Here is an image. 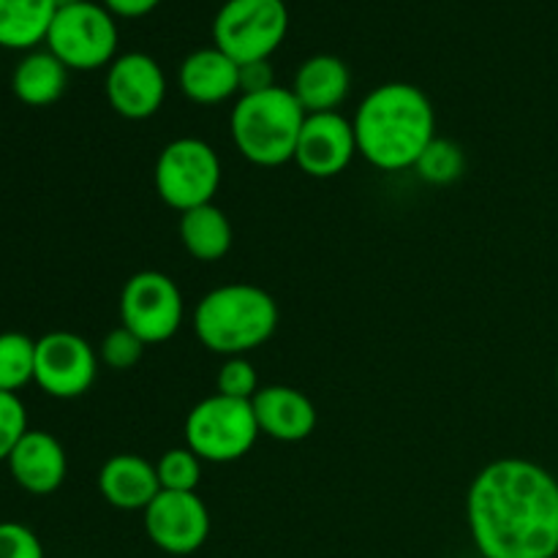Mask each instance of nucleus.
Here are the masks:
<instances>
[{
	"label": "nucleus",
	"instance_id": "obj_26",
	"mask_svg": "<svg viewBox=\"0 0 558 558\" xmlns=\"http://www.w3.org/2000/svg\"><path fill=\"white\" fill-rule=\"evenodd\" d=\"M216 387L218 396L251 401L259 392V376H256V368L245 357H227L216 376Z\"/></svg>",
	"mask_w": 558,
	"mask_h": 558
},
{
	"label": "nucleus",
	"instance_id": "obj_18",
	"mask_svg": "<svg viewBox=\"0 0 558 558\" xmlns=\"http://www.w3.org/2000/svg\"><path fill=\"white\" fill-rule=\"evenodd\" d=\"M349 87H352V74L341 58L314 54L300 65L289 90L294 93L305 114H319L338 112V107L347 101Z\"/></svg>",
	"mask_w": 558,
	"mask_h": 558
},
{
	"label": "nucleus",
	"instance_id": "obj_30",
	"mask_svg": "<svg viewBox=\"0 0 558 558\" xmlns=\"http://www.w3.org/2000/svg\"><path fill=\"white\" fill-rule=\"evenodd\" d=\"M161 0H104V9L112 16H125V20H140V16L150 14L158 9Z\"/></svg>",
	"mask_w": 558,
	"mask_h": 558
},
{
	"label": "nucleus",
	"instance_id": "obj_23",
	"mask_svg": "<svg viewBox=\"0 0 558 558\" xmlns=\"http://www.w3.org/2000/svg\"><path fill=\"white\" fill-rule=\"evenodd\" d=\"M466 169V158H463V150L450 140H441L436 136L428 147L423 150V156L414 163V172L420 174V180L430 185H450L456 183L458 178Z\"/></svg>",
	"mask_w": 558,
	"mask_h": 558
},
{
	"label": "nucleus",
	"instance_id": "obj_10",
	"mask_svg": "<svg viewBox=\"0 0 558 558\" xmlns=\"http://www.w3.org/2000/svg\"><path fill=\"white\" fill-rule=\"evenodd\" d=\"M98 374V352L76 332L54 330L36 341V385L47 396L71 401L85 396Z\"/></svg>",
	"mask_w": 558,
	"mask_h": 558
},
{
	"label": "nucleus",
	"instance_id": "obj_24",
	"mask_svg": "<svg viewBox=\"0 0 558 558\" xmlns=\"http://www.w3.org/2000/svg\"><path fill=\"white\" fill-rule=\"evenodd\" d=\"M161 490H196L202 480V458L189 447L167 450L156 463Z\"/></svg>",
	"mask_w": 558,
	"mask_h": 558
},
{
	"label": "nucleus",
	"instance_id": "obj_6",
	"mask_svg": "<svg viewBox=\"0 0 558 558\" xmlns=\"http://www.w3.org/2000/svg\"><path fill=\"white\" fill-rule=\"evenodd\" d=\"M289 33L283 0H227L213 20V41L238 65L270 60Z\"/></svg>",
	"mask_w": 558,
	"mask_h": 558
},
{
	"label": "nucleus",
	"instance_id": "obj_5",
	"mask_svg": "<svg viewBox=\"0 0 558 558\" xmlns=\"http://www.w3.org/2000/svg\"><path fill=\"white\" fill-rule=\"evenodd\" d=\"M185 447L202 461L232 463L240 461L259 439L251 401L227 396H210L196 403L183 425Z\"/></svg>",
	"mask_w": 558,
	"mask_h": 558
},
{
	"label": "nucleus",
	"instance_id": "obj_1",
	"mask_svg": "<svg viewBox=\"0 0 558 558\" xmlns=\"http://www.w3.org/2000/svg\"><path fill=\"white\" fill-rule=\"evenodd\" d=\"M466 523L483 558H556L558 480L526 458H499L474 477Z\"/></svg>",
	"mask_w": 558,
	"mask_h": 558
},
{
	"label": "nucleus",
	"instance_id": "obj_25",
	"mask_svg": "<svg viewBox=\"0 0 558 558\" xmlns=\"http://www.w3.org/2000/svg\"><path fill=\"white\" fill-rule=\"evenodd\" d=\"M145 347L147 343L142 338H136L129 327L120 325L104 336L101 347H98V360L112 371H129L140 363Z\"/></svg>",
	"mask_w": 558,
	"mask_h": 558
},
{
	"label": "nucleus",
	"instance_id": "obj_8",
	"mask_svg": "<svg viewBox=\"0 0 558 558\" xmlns=\"http://www.w3.org/2000/svg\"><path fill=\"white\" fill-rule=\"evenodd\" d=\"M47 49L74 71H96L118 58V25L104 3H82L58 9L47 33Z\"/></svg>",
	"mask_w": 558,
	"mask_h": 558
},
{
	"label": "nucleus",
	"instance_id": "obj_31",
	"mask_svg": "<svg viewBox=\"0 0 558 558\" xmlns=\"http://www.w3.org/2000/svg\"><path fill=\"white\" fill-rule=\"evenodd\" d=\"M76 3H82V0H54L58 9H69V5H76Z\"/></svg>",
	"mask_w": 558,
	"mask_h": 558
},
{
	"label": "nucleus",
	"instance_id": "obj_16",
	"mask_svg": "<svg viewBox=\"0 0 558 558\" xmlns=\"http://www.w3.org/2000/svg\"><path fill=\"white\" fill-rule=\"evenodd\" d=\"M98 494L104 501L118 510H142L150 507V501L161 494L156 463L134 452H120L112 456L98 472Z\"/></svg>",
	"mask_w": 558,
	"mask_h": 558
},
{
	"label": "nucleus",
	"instance_id": "obj_19",
	"mask_svg": "<svg viewBox=\"0 0 558 558\" xmlns=\"http://www.w3.org/2000/svg\"><path fill=\"white\" fill-rule=\"evenodd\" d=\"M69 69L49 49H31L11 74L14 96L27 107H49L63 96Z\"/></svg>",
	"mask_w": 558,
	"mask_h": 558
},
{
	"label": "nucleus",
	"instance_id": "obj_13",
	"mask_svg": "<svg viewBox=\"0 0 558 558\" xmlns=\"http://www.w3.org/2000/svg\"><path fill=\"white\" fill-rule=\"evenodd\" d=\"M357 153V136H354L352 120L341 112L305 114L303 131H300L298 147H294V163L311 178H336L347 172L349 163Z\"/></svg>",
	"mask_w": 558,
	"mask_h": 558
},
{
	"label": "nucleus",
	"instance_id": "obj_12",
	"mask_svg": "<svg viewBox=\"0 0 558 558\" xmlns=\"http://www.w3.org/2000/svg\"><path fill=\"white\" fill-rule=\"evenodd\" d=\"M104 93L120 118L145 120L161 109L167 98V76L150 54L125 52L109 63Z\"/></svg>",
	"mask_w": 558,
	"mask_h": 558
},
{
	"label": "nucleus",
	"instance_id": "obj_32",
	"mask_svg": "<svg viewBox=\"0 0 558 558\" xmlns=\"http://www.w3.org/2000/svg\"><path fill=\"white\" fill-rule=\"evenodd\" d=\"M556 387H558V368H556Z\"/></svg>",
	"mask_w": 558,
	"mask_h": 558
},
{
	"label": "nucleus",
	"instance_id": "obj_14",
	"mask_svg": "<svg viewBox=\"0 0 558 558\" xmlns=\"http://www.w3.org/2000/svg\"><path fill=\"white\" fill-rule=\"evenodd\" d=\"M5 463L14 483L33 496L54 494L69 472L63 445L47 430H27Z\"/></svg>",
	"mask_w": 558,
	"mask_h": 558
},
{
	"label": "nucleus",
	"instance_id": "obj_27",
	"mask_svg": "<svg viewBox=\"0 0 558 558\" xmlns=\"http://www.w3.org/2000/svg\"><path fill=\"white\" fill-rule=\"evenodd\" d=\"M27 430L31 428H27L25 403L20 401L16 392L0 390V463L9 461V456Z\"/></svg>",
	"mask_w": 558,
	"mask_h": 558
},
{
	"label": "nucleus",
	"instance_id": "obj_28",
	"mask_svg": "<svg viewBox=\"0 0 558 558\" xmlns=\"http://www.w3.org/2000/svg\"><path fill=\"white\" fill-rule=\"evenodd\" d=\"M0 558H44L36 532L16 521L0 523Z\"/></svg>",
	"mask_w": 558,
	"mask_h": 558
},
{
	"label": "nucleus",
	"instance_id": "obj_11",
	"mask_svg": "<svg viewBox=\"0 0 558 558\" xmlns=\"http://www.w3.org/2000/svg\"><path fill=\"white\" fill-rule=\"evenodd\" d=\"M145 532L163 554L191 556L210 537V510L196 490H161L145 510Z\"/></svg>",
	"mask_w": 558,
	"mask_h": 558
},
{
	"label": "nucleus",
	"instance_id": "obj_29",
	"mask_svg": "<svg viewBox=\"0 0 558 558\" xmlns=\"http://www.w3.org/2000/svg\"><path fill=\"white\" fill-rule=\"evenodd\" d=\"M267 87H276V74H272L270 60H254V63L240 65V96L243 93H259Z\"/></svg>",
	"mask_w": 558,
	"mask_h": 558
},
{
	"label": "nucleus",
	"instance_id": "obj_21",
	"mask_svg": "<svg viewBox=\"0 0 558 558\" xmlns=\"http://www.w3.org/2000/svg\"><path fill=\"white\" fill-rule=\"evenodd\" d=\"M180 240L199 262H218L232 248V223L221 207L202 205L180 213Z\"/></svg>",
	"mask_w": 558,
	"mask_h": 558
},
{
	"label": "nucleus",
	"instance_id": "obj_20",
	"mask_svg": "<svg viewBox=\"0 0 558 558\" xmlns=\"http://www.w3.org/2000/svg\"><path fill=\"white\" fill-rule=\"evenodd\" d=\"M54 14V0H0V47L36 49L47 41Z\"/></svg>",
	"mask_w": 558,
	"mask_h": 558
},
{
	"label": "nucleus",
	"instance_id": "obj_4",
	"mask_svg": "<svg viewBox=\"0 0 558 558\" xmlns=\"http://www.w3.org/2000/svg\"><path fill=\"white\" fill-rule=\"evenodd\" d=\"M305 109L289 87H267L259 93H243L229 118V131L240 156L256 167H281L294 161Z\"/></svg>",
	"mask_w": 558,
	"mask_h": 558
},
{
	"label": "nucleus",
	"instance_id": "obj_3",
	"mask_svg": "<svg viewBox=\"0 0 558 558\" xmlns=\"http://www.w3.org/2000/svg\"><path fill=\"white\" fill-rule=\"evenodd\" d=\"M276 327V300L254 283L216 287L194 311V330L202 347L223 357H245L270 341Z\"/></svg>",
	"mask_w": 558,
	"mask_h": 558
},
{
	"label": "nucleus",
	"instance_id": "obj_7",
	"mask_svg": "<svg viewBox=\"0 0 558 558\" xmlns=\"http://www.w3.org/2000/svg\"><path fill=\"white\" fill-rule=\"evenodd\" d=\"M156 191L163 205L178 213L210 205L221 185V158L196 136L172 140L156 158Z\"/></svg>",
	"mask_w": 558,
	"mask_h": 558
},
{
	"label": "nucleus",
	"instance_id": "obj_15",
	"mask_svg": "<svg viewBox=\"0 0 558 558\" xmlns=\"http://www.w3.org/2000/svg\"><path fill=\"white\" fill-rule=\"evenodd\" d=\"M251 407H254L259 434L270 436L276 441H287V445L303 441L316 428L314 403H311L308 396L294 390V387H259V392L251 398Z\"/></svg>",
	"mask_w": 558,
	"mask_h": 558
},
{
	"label": "nucleus",
	"instance_id": "obj_17",
	"mask_svg": "<svg viewBox=\"0 0 558 558\" xmlns=\"http://www.w3.org/2000/svg\"><path fill=\"white\" fill-rule=\"evenodd\" d=\"M178 82L189 101L213 107L240 93V65L213 44L196 49L180 63Z\"/></svg>",
	"mask_w": 558,
	"mask_h": 558
},
{
	"label": "nucleus",
	"instance_id": "obj_2",
	"mask_svg": "<svg viewBox=\"0 0 558 558\" xmlns=\"http://www.w3.org/2000/svg\"><path fill=\"white\" fill-rule=\"evenodd\" d=\"M357 153L381 172L414 169L425 147L436 140V109L409 82H385L360 101L352 118Z\"/></svg>",
	"mask_w": 558,
	"mask_h": 558
},
{
	"label": "nucleus",
	"instance_id": "obj_22",
	"mask_svg": "<svg viewBox=\"0 0 558 558\" xmlns=\"http://www.w3.org/2000/svg\"><path fill=\"white\" fill-rule=\"evenodd\" d=\"M36 379V341L25 332H0V390L20 392Z\"/></svg>",
	"mask_w": 558,
	"mask_h": 558
},
{
	"label": "nucleus",
	"instance_id": "obj_9",
	"mask_svg": "<svg viewBox=\"0 0 558 558\" xmlns=\"http://www.w3.org/2000/svg\"><path fill=\"white\" fill-rule=\"evenodd\" d=\"M185 305L180 287L158 270H142L120 292V325L153 347L178 336Z\"/></svg>",
	"mask_w": 558,
	"mask_h": 558
}]
</instances>
